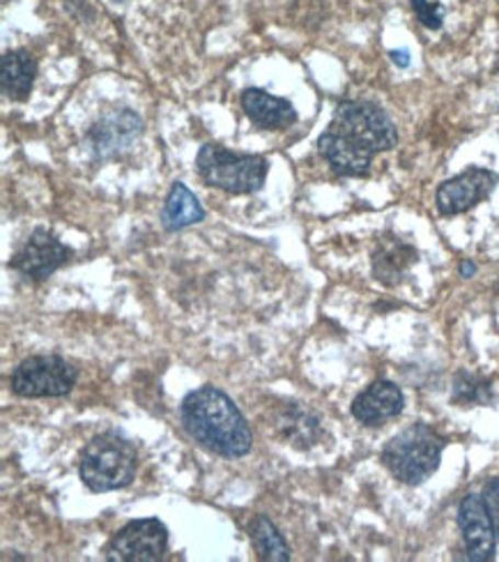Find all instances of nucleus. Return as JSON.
I'll return each instance as SVG.
<instances>
[{
    "mask_svg": "<svg viewBox=\"0 0 499 562\" xmlns=\"http://www.w3.org/2000/svg\"><path fill=\"white\" fill-rule=\"evenodd\" d=\"M69 256H71L69 247H65L58 238H54L49 231L37 228L31 236V240L14 254L10 266L23 277L46 279L60 266H65L69 261Z\"/></svg>",
    "mask_w": 499,
    "mask_h": 562,
    "instance_id": "1a4fd4ad",
    "label": "nucleus"
},
{
    "mask_svg": "<svg viewBox=\"0 0 499 562\" xmlns=\"http://www.w3.org/2000/svg\"><path fill=\"white\" fill-rule=\"evenodd\" d=\"M77 369L58 356H35L23 360L12 373V390L19 396H65L77 383Z\"/></svg>",
    "mask_w": 499,
    "mask_h": 562,
    "instance_id": "423d86ee",
    "label": "nucleus"
},
{
    "mask_svg": "<svg viewBox=\"0 0 499 562\" xmlns=\"http://www.w3.org/2000/svg\"><path fill=\"white\" fill-rule=\"evenodd\" d=\"M320 155L329 161V167L334 169L339 176L348 178H362L368 173L371 161H373V150L366 146L356 144L354 138L337 132V130H327L320 140H318Z\"/></svg>",
    "mask_w": 499,
    "mask_h": 562,
    "instance_id": "9b49d317",
    "label": "nucleus"
},
{
    "mask_svg": "<svg viewBox=\"0 0 499 562\" xmlns=\"http://www.w3.org/2000/svg\"><path fill=\"white\" fill-rule=\"evenodd\" d=\"M196 167L205 184L228 194H253L265 184L270 164L260 155H237L224 146L207 144L201 148Z\"/></svg>",
    "mask_w": 499,
    "mask_h": 562,
    "instance_id": "20e7f679",
    "label": "nucleus"
},
{
    "mask_svg": "<svg viewBox=\"0 0 499 562\" xmlns=\"http://www.w3.org/2000/svg\"><path fill=\"white\" fill-rule=\"evenodd\" d=\"M35 75H37V63L35 58L23 52H8L3 56V69H0V88H3L5 98L23 102L33 90L35 83Z\"/></svg>",
    "mask_w": 499,
    "mask_h": 562,
    "instance_id": "2eb2a0df",
    "label": "nucleus"
},
{
    "mask_svg": "<svg viewBox=\"0 0 499 562\" xmlns=\"http://www.w3.org/2000/svg\"><path fill=\"white\" fill-rule=\"evenodd\" d=\"M169 551V530L157 519H140L127 524L117 532L109 549L111 562H157Z\"/></svg>",
    "mask_w": 499,
    "mask_h": 562,
    "instance_id": "0eeeda50",
    "label": "nucleus"
},
{
    "mask_svg": "<svg viewBox=\"0 0 499 562\" xmlns=\"http://www.w3.org/2000/svg\"><path fill=\"white\" fill-rule=\"evenodd\" d=\"M417 261V251L408 245L392 243L385 245L375 254L373 259V272L375 277L383 281V284H396V281L406 274V270Z\"/></svg>",
    "mask_w": 499,
    "mask_h": 562,
    "instance_id": "f3484780",
    "label": "nucleus"
},
{
    "mask_svg": "<svg viewBox=\"0 0 499 562\" xmlns=\"http://www.w3.org/2000/svg\"><path fill=\"white\" fill-rule=\"evenodd\" d=\"M140 134V121L132 111H117L90 130L92 148L104 157L121 153Z\"/></svg>",
    "mask_w": 499,
    "mask_h": 562,
    "instance_id": "4468645a",
    "label": "nucleus"
},
{
    "mask_svg": "<svg viewBox=\"0 0 499 562\" xmlns=\"http://www.w3.org/2000/svg\"><path fill=\"white\" fill-rule=\"evenodd\" d=\"M134 475L136 450L123 436L102 434L88 442L81 457V480L94 494L129 486Z\"/></svg>",
    "mask_w": 499,
    "mask_h": 562,
    "instance_id": "7ed1b4c3",
    "label": "nucleus"
},
{
    "mask_svg": "<svg viewBox=\"0 0 499 562\" xmlns=\"http://www.w3.org/2000/svg\"><path fill=\"white\" fill-rule=\"evenodd\" d=\"M474 270H477V268H474L472 263H463V268H461L463 277H469V274H474Z\"/></svg>",
    "mask_w": 499,
    "mask_h": 562,
    "instance_id": "5701e85b",
    "label": "nucleus"
},
{
    "mask_svg": "<svg viewBox=\"0 0 499 562\" xmlns=\"http://www.w3.org/2000/svg\"><path fill=\"white\" fill-rule=\"evenodd\" d=\"M458 526L465 540L467 558L474 562H488L495 558V526L486 509L484 498L465 496L458 507Z\"/></svg>",
    "mask_w": 499,
    "mask_h": 562,
    "instance_id": "9d476101",
    "label": "nucleus"
},
{
    "mask_svg": "<svg viewBox=\"0 0 499 562\" xmlns=\"http://www.w3.org/2000/svg\"><path fill=\"white\" fill-rule=\"evenodd\" d=\"M444 450V438L428 425H412L394 436L383 450V463L402 484H423L435 475Z\"/></svg>",
    "mask_w": 499,
    "mask_h": 562,
    "instance_id": "f03ea898",
    "label": "nucleus"
},
{
    "mask_svg": "<svg viewBox=\"0 0 499 562\" xmlns=\"http://www.w3.org/2000/svg\"><path fill=\"white\" fill-rule=\"evenodd\" d=\"M497 176L488 169H467L465 173L451 178L440 184L438 190V210L440 215H461L469 207L481 203L495 190Z\"/></svg>",
    "mask_w": 499,
    "mask_h": 562,
    "instance_id": "6e6552de",
    "label": "nucleus"
},
{
    "mask_svg": "<svg viewBox=\"0 0 499 562\" xmlns=\"http://www.w3.org/2000/svg\"><path fill=\"white\" fill-rule=\"evenodd\" d=\"M331 130H337L373 153L392 150L398 144V132L389 115L371 102H343L337 106Z\"/></svg>",
    "mask_w": 499,
    "mask_h": 562,
    "instance_id": "39448f33",
    "label": "nucleus"
},
{
    "mask_svg": "<svg viewBox=\"0 0 499 562\" xmlns=\"http://www.w3.org/2000/svg\"><path fill=\"white\" fill-rule=\"evenodd\" d=\"M180 413L186 434L201 442V448L226 459L249 454L253 434L240 408L219 387L205 385L189 392Z\"/></svg>",
    "mask_w": 499,
    "mask_h": 562,
    "instance_id": "f257e3e1",
    "label": "nucleus"
},
{
    "mask_svg": "<svg viewBox=\"0 0 499 562\" xmlns=\"http://www.w3.org/2000/svg\"><path fill=\"white\" fill-rule=\"evenodd\" d=\"M205 210L201 205V201L196 199V194L189 190L186 184L175 182L173 190L166 199L163 213H161V222L169 231H182L186 226H194L199 222H203Z\"/></svg>",
    "mask_w": 499,
    "mask_h": 562,
    "instance_id": "dca6fc26",
    "label": "nucleus"
},
{
    "mask_svg": "<svg viewBox=\"0 0 499 562\" xmlns=\"http://www.w3.org/2000/svg\"><path fill=\"white\" fill-rule=\"evenodd\" d=\"M412 8H415L419 21L423 23L426 29H431V31L442 29L444 10H442L440 3H431V0H412Z\"/></svg>",
    "mask_w": 499,
    "mask_h": 562,
    "instance_id": "aec40b11",
    "label": "nucleus"
},
{
    "mask_svg": "<svg viewBox=\"0 0 499 562\" xmlns=\"http://www.w3.org/2000/svg\"><path fill=\"white\" fill-rule=\"evenodd\" d=\"M484 503H486V509L490 514V521L495 526V532L499 537V477L488 482L486 488H484Z\"/></svg>",
    "mask_w": 499,
    "mask_h": 562,
    "instance_id": "412c9836",
    "label": "nucleus"
},
{
    "mask_svg": "<svg viewBox=\"0 0 499 562\" xmlns=\"http://www.w3.org/2000/svg\"><path fill=\"white\" fill-rule=\"evenodd\" d=\"M490 400V383L469 373H461L454 387V402L461 404H486Z\"/></svg>",
    "mask_w": 499,
    "mask_h": 562,
    "instance_id": "6ab92c4d",
    "label": "nucleus"
},
{
    "mask_svg": "<svg viewBox=\"0 0 499 562\" xmlns=\"http://www.w3.org/2000/svg\"><path fill=\"white\" fill-rule=\"evenodd\" d=\"M402 392L392 381H377L368 390L356 396L352 404V415L366 427H379L383 422L394 419L402 411Z\"/></svg>",
    "mask_w": 499,
    "mask_h": 562,
    "instance_id": "f8f14e48",
    "label": "nucleus"
},
{
    "mask_svg": "<svg viewBox=\"0 0 499 562\" xmlns=\"http://www.w3.org/2000/svg\"><path fill=\"white\" fill-rule=\"evenodd\" d=\"M242 109L258 127L265 130H285L297 121V113L288 100L274 98L260 88L242 92Z\"/></svg>",
    "mask_w": 499,
    "mask_h": 562,
    "instance_id": "ddd939ff",
    "label": "nucleus"
},
{
    "mask_svg": "<svg viewBox=\"0 0 499 562\" xmlns=\"http://www.w3.org/2000/svg\"><path fill=\"white\" fill-rule=\"evenodd\" d=\"M392 60H394L396 65H400V67H408V65H410L408 52H392Z\"/></svg>",
    "mask_w": 499,
    "mask_h": 562,
    "instance_id": "4be33fe9",
    "label": "nucleus"
},
{
    "mask_svg": "<svg viewBox=\"0 0 499 562\" xmlns=\"http://www.w3.org/2000/svg\"><path fill=\"white\" fill-rule=\"evenodd\" d=\"M251 542L260 560L285 562L291 560V549L283 542L281 532L268 517H256L251 524Z\"/></svg>",
    "mask_w": 499,
    "mask_h": 562,
    "instance_id": "a211bd4d",
    "label": "nucleus"
}]
</instances>
